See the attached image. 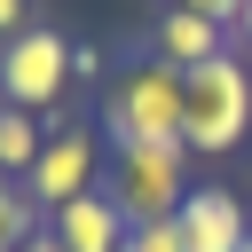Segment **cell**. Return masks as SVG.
<instances>
[{
    "label": "cell",
    "instance_id": "6da1fadb",
    "mask_svg": "<svg viewBox=\"0 0 252 252\" xmlns=\"http://www.w3.org/2000/svg\"><path fill=\"white\" fill-rule=\"evenodd\" d=\"M252 134V63L213 55L181 71V150L189 158H228Z\"/></svg>",
    "mask_w": 252,
    "mask_h": 252
},
{
    "label": "cell",
    "instance_id": "7a4b0ae2",
    "mask_svg": "<svg viewBox=\"0 0 252 252\" xmlns=\"http://www.w3.org/2000/svg\"><path fill=\"white\" fill-rule=\"evenodd\" d=\"M102 134H110V150L181 142V71L165 55H142L126 71H110L102 79Z\"/></svg>",
    "mask_w": 252,
    "mask_h": 252
},
{
    "label": "cell",
    "instance_id": "3957f363",
    "mask_svg": "<svg viewBox=\"0 0 252 252\" xmlns=\"http://www.w3.org/2000/svg\"><path fill=\"white\" fill-rule=\"evenodd\" d=\"M110 205L142 228V220H173L181 213V197H189V150L181 142H134V150H118L110 158Z\"/></svg>",
    "mask_w": 252,
    "mask_h": 252
},
{
    "label": "cell",
    "instance_id": "277c9868",
    "mask_svg": "<svg viewBox=\"0 0 252 252\" xmlns=\"http://www.w3.org/2000/svg\"><path fill=\"white\" fill-rule=\"evenodd\" d=\"M63 87H71V39L63 32L32 24V32H16L0 47V102H16V110L39 118V110L63 102Z\"/></svg>",
    "mask_w": 252,
    "mask_h": 252
},
{
    "label": "cell",
    "instance_id": "5b68a950",
    "mask_svg": "<svg viewBox=\"0 0 252 252\" xmlns=\"http://www.w3.org/2000/svg\"><path fill=\"white\" fill-rule=\"evenodd\" d=\"M24 189L39 197V213H55V205H71V197L102 189V142H94V126L55 118V126H47V142H39V165L24 173Z\"/></svg>",
    "mask_w": 252,
    "mask_h": 252
},
{
    "label": "cell",
    "instance_id": "8992f818",
    "mask_svg": "<svg viewBox=\"0 0 252 252\" xmlns=\"http://www.w3.org/2000/svg\"><path fill=\"white\" fill-rule=\"evenodd\" d=\"M173 236H181V252H244V244H252V213H244L236 189L189 181V197H181V213H173Z\"/></svg>",
    "mask_w": 252,
    "mask_h": 252
},
{
    "label": "cell",
    "instance_id": "52a82bcc",
    "mask_svg": "<svg viewBox=\"0 0 252 252\" xmlns=\"http://www.w3.org/2000/svg\"><path fill=\"white\" fill-rule=\"evenodd\" d=\"M126 228L134 220L110 205V189H87V197H71V205L47 213V236L63 252H126Z\"/></svg>",
    "mask_w": 252,
    "mask_h": 252
},
{
    "label": "cell",
    "instance_id": "ba28073f",
    "mask_svg": "<svg viewBox=\"0 0 252 252\" xmlns=\"http://www.w3.org/2000/svg\"><path fill=\"white\" fill-rule=\"evenodd\" d=\"M150 55H165L173 71H189V63H213V55H228V24H213V16H197V8H158V24H150Z\"/></svg>",
    "mask_w": 252,
    "mask_h": 252
},
{
    "label": "cell",
    "instance_id": "9c48e42d",
    "mask_svg": "<svg viewBox=\"0 0 252 252\" xmlns=\"http://www.w3.org/2000/svg\"><path fill=\"white\" fill-rule=\"evenodd\" d=\"M39 142H47V126H39L32 110L0 102V173H8V181H24V173L39 165Z\"/></svg>",
    "mask_w": 252,
    "mask_h": 252
},
{
    "label": "cell",
    "instance_id": "30bf717a",
    "mask_svg": "<svg viewBox=\"0 0 252 252\" xmlns=\"http://www.w3.org/2000/svg\"><path fill=\"white\" fill-rule=\"evenodd\" d=\"M39 228H47V213H39V197H32L24 181H16V189L0 197V252H16V244H24V236H39Z\"/></svg>",
    "mask_w": 252,
    "mask_h": 252
},
{
    "label": "cell",
    "instance_id": "8fae6325",
    "mask_svg": "<svg viewBox=\"0 0 252 252\" xmlns=\"http://www.w3.org/2000/svg\"><path fill=\"white\" fill-rule=\"evenodd\" d=\"M126 252H181V236H173V220H142V228H126Z\"/></svg>",
    "mask_w": 252,
    "mask_h": 252
},
{
    "label": "cell",
    "instance_id": "7c38bea8",
    "mask_svg": "<svg viewBox=\"0 0 252 252\" xmlns=\"http://www.w3.org/2000/svg\"><path fill=\"white\" fill-rule=\"evenodd\" d=\"M102 71H110V55L94 39H71V79H102Z\"/></svg>",
    "mask_w": 252,
    "mask_h": 252
},
{
    "label": "cell",
    "instance_id": "4fadbf2b",
    "mask_svg": "<svg viewBox=\"0 0 252 252\" xmlns=\"http://www.w3.org/2000/svg\"><path fill=\"white\" fill-rule=\"evenodd\" d=\"M16 32H32V0H0V47H8Z\"/></svg>",
    "mask_w": 252,
    "mask_h": 252
},
{
    "label": "cell",
    "instance_id": "5bb4252c",
    "mask_svg": "<svg viewBox=\"0 0 252 252\" xmlns=\"http://www.w3.org/2000/svg\"><path fill=\"white\" fill-rule=\"evenodd\" d=\"M173 8H197V16H213V24H236V16H244V0H173Z\"/></svg>",
    "mask_w": 252,
    "mask_h": 252
},
{
    "label": "cell",
    "instance_id": "9a60e30c",
    "mask_svg": "<svg viewBox=\"0 0 252 252\" xmlns=\"http://www.w3.org/2000/svg\"><path fill=\"white\" fill-rule=\"evenodd\" d=\"M16 252H63V244H55V236H47V228H39V236H24V244H16Z\"/></svg>",
    "mask_w": 252,
    "mask_h": 252
},
{
    "label": "cell",
    "instance_id": "2e32d148",
    "mask_svg": "<svg viewBox=\"0 0 252 252\" xmlns=\"http://www.w3.org/2000/svg\"><path fill=\"white\" fill-rule=\"evenodd\" d=\"M236 32H244V47H252V0H244V16H236Z\"/></svg>",
    "mask_w": 252,
    "mask_h": 252
},
{
    "label": "cell",
    "instance_id": "e0dca14e",
    "mask_svg": "<svg viewBox=\"0 0 252 252\" xmlns=\"http://www.w3.org/2000/svg\"><path fill=\"white\" fill-rule=\"evenodd\" d=\"M244 252H252V244H244Z\"/></svg>",
    "mask_w": 252,
    "mask_h": 252
}]
</instances>
